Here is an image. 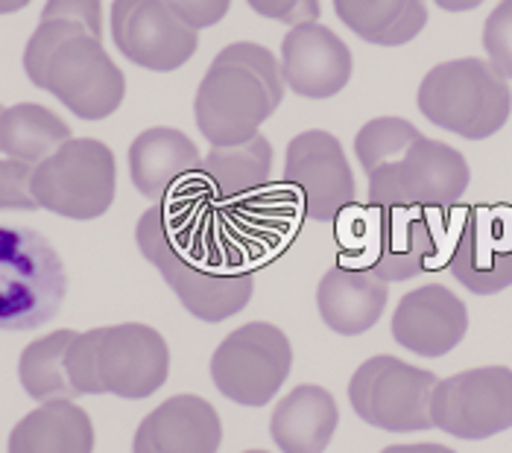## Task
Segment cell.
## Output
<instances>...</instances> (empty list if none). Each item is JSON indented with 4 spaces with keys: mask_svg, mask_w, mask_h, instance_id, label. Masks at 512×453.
Instances as JSON below:
<instances>
[{
    "mask_svg": "<svg viewBox=\"0 0 512 453\" xmlns=\"http://www.w3.org/2000/svg\"><path fill=\"white\" fill-rule=\"evenodd\" d=\"M33 0H0V15H12V12H21L24 6H30Z\"/></svg>",
    "mask_w": 512,
    "mask_h": 453,
    "instance_id": "34",
    "label": "cell"
},
{
    "mask_svg": "<svg viewBox=\"0 0 512 453\" xmlns=\"http://www.w3.org/2000/svg\"><path fill=\"white\" fill-rule=\"evenodd\" d=\"M249 6L270 21H281L290 27H302V24H316L322 6L319 0H249Z\"/></svg>",
    "mask_w": 512,
    "mask_h": 453,
    "instance_id": "30",
    "label": "cell"
},
{
    "mask_svg": "<svg viewBox=\"0 0 512 453\" xmlns=\"http://www.w3.org/2000/svg\"><path fill=\"white\" fill-rule=\"evenodd\" d=\"M273 158V144L264 135H255L237 147H211L202 164L205 185L217 193V199H246L270 182Z\"/></svg>",
    "mask_w": 512,
    "mask_h": 453,
    "instance_id": "24",
    "label": "cell"
},
{
    "mask_svg": "<svg viewBox=\"0 0 512 453\" xmlns=\"http://www.w3.org/2000/svg\"><path fill=\"white\" fill-rule=\"evenodd\" d=\"M68 296V272L53 243L27 226L0 223V331H36Z\"/></svg>",
    "mask_w": 512,
    "mask_h": 453,
    "instance_id": "6",
    "label": "cell"
},
{
    "mask_svg": "<svg viewBox=\"0 0 512 453\" xmlns=\"http://www.w3.org/2000/svg\"><path fill=\"white\" fill-rule=\"evenodd\" d=\"M436 375L398 357L381 354L366 360L349 380V401L357 418L390 433L431 430Z\"/></svg>",
    "mask_w": 512,
    "mask_h": 453,
    "instance_id": "10",
    "label": "cell"
},
{
    "mask_svg": "<svg viewBox=\"0 0 512 453\" xmlns=\"http://www.w3.org/2000/svg\"><path fill=\"white\" fill-rule=\"evenodd\" d=\"M387 299H390L387 281H381L369 269L340 264V261L322 275L316 290L322 322L343 337H357L375 328L387 310Z\"/></svg>",
    "mask_w": 512,
    "mask_h": 453,
    "instance_id": "20",
    "label": "cell"
},
{
    "mask_svg": "<svg viewBox=\"0 0 512 453\" xmlns=\"http://www.w3.org/2000/svg\"><path fill=\"white\" fill-rule=\"evenodd\" d=\"M483 50L489 65L501 76L512 79V0H501L483 27Z\"/></svg>",
    "mask_w": 512,
    "mask_h": 453,
    "instance_id": "28",
    "label": "cell"
},
{
    "mask_svg": "<svg viewBox=\"0 0 512 453\" xmlns=\"http://www.w3.org/2000/svg\"><path fill=\"white\" fill-rule=\"evenodd\" d=\"M68 141L71 126L39 103H18L0 114V152L6 158L39 167Z\"/></svg>",
    "mask_w": 512,
    "mask_h": 453,
    "instance_id": "25",
    "label": "cell"
},
{
    "mask_svg": "<svg viewBox=\"0 0 512 453\" xmlns=\"http://www.w3.org/2000/svg\"><path fill=\"white\" fill-rule=\"evenodd\" d=\"M191 27L197 30H205V27H214L220 24L229 9H232V0H170Z\"/></svg>",
    "mask_w": 512,
    "mask_h": 453,
    "instance_id": "31",
    "label": "cell"
},
{
    "mask_svg": "<svg viewBox=\"0 0 512 453\" xmlns=\"http://www.w3.org/2000/svg\"><path fill=\"white\" fill-rule=\"evenodd\" d=\"M284 185L299 196L308 220L337 223L357 205V185L343 144L322 129H308L287 144Z\"/></svg>",
    "mask_w": 512,
    "mask_h": 453,
    "instance_id": "12",
    "label": "cell"
},
{
    "mask_svg": "<svg viewBox=\"0 0 512 453\" xmlns=\"http://www.w3.org/2000/svg\"><path fill=\"white\" fill-rule=\"evenodd\" d=\"M340 410L328 389L302 383L278 401L270 418L273 442L284 453H322L337 430Z\"/></svg>",
    "mask_w": 512,
    "mask_h": 453,
    "instance_id": "21",
    "label": "cell"
},
{
    "mask_svg": "<svg viewBox=\"0 0 512 453\" xmlns=\"http://www.w3.org/2000/svg\"><path fill=\"white\" fill-rule=\"evenodd\" d=\"M419 112L466 141L492 138L512 112V91L483 59H454L431 68L419 85Z\"/></svg>",
    "mask_w": 512,
    "mask_h": 453,
    "instance_id": "7",
    "label": "cell"
},
{
    "mask_svg": "<svg viewBox=\"0 0 512 453\" xmlns=\"http://www.w3.org/2000/svg\"><path fill=\"white\" fill-rule=\"evenodd\" d=\"M135 240L141 255L173 287L179 302L199 322H226L237 316L255 290L249 269L229 255L199 205L161 202L141 214Z\"/></svg>",
    "mask_w": 512,
    "mask_h": 453,
    "instance_id": "1",
    "label": "cell"
},
{
    "mask_svg": "<svg viewBox=\"0 0 512 453\" xmlns=\"http://www.w3.org/2000/svg\"><path fill=\"white\" fill-rule=\"evenodd\" d=\"M36 167L3 158L0 161V211H39V199L33 193Z\"/></svg>",
    "mask_w": 512,
    "mask_h": 453,
    "instance_id": "29",
    "label": "cell"
},
{
    "mask_svg": "<svg viewBox=\"0 0 512 453\" xmlns=\"http://www.w3.org/2000/svg\"><path fill=\"white\" fill-rule=\"evenodd\" d=\"M71 378L79 395L141 401L170 378V348L156 328L141 322L94 328L71 345Z\"/></svg>",
    "mask_w": 512,
    "mask_h": 453,
    "instance_id": "5",
    "label": "cell"
},
{
    "mask_svg": "<svg viewBox=\"0 0 512 453\" xmlns=\"http://www.w3.org/2000/svg\"><path fill=\"white\" fill-rule=\"evenodd\" d=\"M118 190L115 152L94 138H71L33 173V193L39 208L68 220L103 217Z\"/></svg>",
    "mask_w": 512,
    "mask_h": 453,
    "instance_id": "9",
    "label": "cell"
},
{
    "mask_svg": "<svg viewBox=\"0 0 512 453\" xmlns=\"http://www.w3.org/2000/svg\"><path fill=\"white\" fill-rule=\"evenodd\" d=\"M243 453H270V451H243Z\"/></svg>",
    "mask_w": 512,
    "mask_h": 453,
    "instance_id": "35",
    "label": "cell"
},
{
    "mask_svg": "<svg viewBox=\"0 0 512 453\" xmlns=\"http://www.w3.org/2000/svg\"><path fill=\"white\" fill-rule=\"evenodd\" d=\"M293 366L287 334L270 322H249L232 331L211 357L214 386L235 404L264 407L278 395Z\"/></svg>",
    "mask_w": 512,
    "mask_h": 453,
    "instance_id": "11",
    "label": "cell"
},
{
    "mask_svg": "<svg viewBox=\"0 0 512 453\" xmlns=\"http://www.w3.org/2000/svg\"><path fill=\"white\" fill-rule=\"evenodd\" d=\"M0 114H3V106H0Z\"/></svg>",
    "mask_w": 512,
    "mask_h": 453,
    "instance_id": "36",
    "label": "cell"
},
{
    "mask_svg": "<svg viewBox=\"0 0 512 453\" xmlns=\"http://www.w3.org/2000/svg\"><path fill=\"white\" fill-rule=\"evenodd\" d=\"M434 3L445 12H472L483 0H434Z\"/></svg>",
    "mask_w": 512,
    "mask_h": 453,
    "instance_id": "33",
    "label": "cell"
},
{
    "mask_svg": "<svg viewBox=\"0 0 512 453\" xmlns=\"http://www.w3.org/2000/svg\"><path fill=\"white\" fill-rule=\"evenodd\" d=\"M419 129L404 117H375L369 120L355 138V155L363 173H372L378 164L393 158Z\"/></svg>",
    "mask_w": 512,
    "mask_h": 453,
    "instance_id": "27",
    "label": "cell"
},
{
    "mask_svg": "<svg viewBox=\"0 0 512 453\" xmlns=\"http://www.w3.org/2000/svg\"><path fill=\"white\" fill-rule=\"evenodd\" d=\"M352 50L322 24L293 27L281 41V74L293 94L308 100L337 97L352 79Z\"/></svg>",
    "mask_w": 512,
    "mask_h": 453,
    "instance_id": "16",
    "label": "cell"
},
{
    "mask_svg": "<svg viewBox=\"0 0 512 453\" xmlns=\"http://www.w3.org/2000/svg\"><path fill=\"white\" fill-rule=\"evenodd\" d=\"M451 275L474 296H495L512 287V208L477 205L460 211L451 234Z\"/></svg>",
    "mask_w": 512,
    "mask_h": 453,
    "instance_id": "15",
    "label": "cell"
},
{
    "mask_svg": "<svg viewBox=\"0 0 512 453\" xmlns=\"http://www.w3.org/2000/svg\"><path fill=\"white\" fill-rule=\"evenodd\" d=\"M469 331V310L448 287L428 284L407 293L393 313V337L419 357L454 351Z\"/></svg>",
    "mask_w": 512,
    "mask_h": 453,
    "instance_id": "17",
    "label": "cell"
},
{
    "mask_svg": "<svg viewBox=\"0 0 512 453\" xmlns=\"http://www.w3.org/2000/svg\"><path fill=\"white\" fill-rule=\"evenodd\" d=\"M199 30L170 0H115L112 41L120 53L147 71H179L194 59Z\"/></svg>",
    "mask_w": 512,
    "mask_h": 453,
    "instance_id": "14",
    "label": "cell"
},
{
    "mask_svg": "<svg viewBox=\"0 0 512 453\" xmlns=\"http://www.w3.org/2000/svg\"><path fill=\"white\" fill-rule=\"evenodd\" d=\"M24 71L82 120H106L126 97V76L103 47L100 0H47Z\"/></svg>",
    "mask_w": 512,
    "mask_h": 453,
    "instance_id": "2",
    "label": "cell"
},
{
    "mask_svg": "<svg viewBox=\"0 0 512 453\" xmlns=\"http://www.w3.org/2000/svg\"><path fill=\"white\" fill-rule=\"evenodd\" d=\"M434 427L454 439L480 442L512 427V369L483 366L436 383Z\"/></svg>",
    "mask_w": 512,
    "mask_h": 453,
    "instance_id": "13",
    "label": "cell"
},
{
    "mask_svg": "<svg viewBox=\"0 0 512 453\" xmlns=\"http://www.w3.org/2000/svg\"><path fill=\"white\" fill-rule=\"evenodd\" d=\"M284 100L281 65L264 44L223 47L199 82L197 126L211 147H237L258 135Z\"/></svg>",
    "mask_w": 512,
    "mask_h": 453,
    "instance_id": "4",
    "label": "cell"
},
{
    "mask_svg": "<svg viewBox=\"0 0 512 453\" xmlns=\"http://www.w3.org/2000/svg\"><path fill=\"white\" fill-rule=\"evenodd\" d=\"M202 167L197 144L170 126H156L141 132L129 147V176L138 193L150 202H173L188 179Z\"/></svg>",
    "mask_w": 512,
    "mask_h": 453,
    "instance_id": "19",
    "label": "cell"
},
{
    "mask_svg": "<svg viewBox=\"0 0 512 453\" xmlns=\"http://www.w3.org/2000/svg\"><path fill=\"white\" fill-rule=\"evenodd\" d=\"M369 179V208H428L445 211L469 188L463 152L416 132L393 158L378 164Z\"/></svg>",
    "mask_w": 512,
    "mask_h": 453,
    "instance_id": "8",
    "label": "cell"
},
{
    "mask_svg": "<svg viewBox=\"0 0 512 453\" xmlns=\"http://www.w3.org/2000/svg\"><path fill=\"white\" fill-rule=\"evenodd\" d=\"M9 453H94L91 416L74 401H50L9 433Z\"/></svg>",
    "mask_w": 512,
    "mask_h": 453,
    "instance_id": "22",
    "label": "cell"
},
{
    "mask_svg": "<svg viewBox=\"0 0 512 453\" xmlns=\"http://www.w3.org/2000/svg\"><path fill=\"white\" fill-rule=\"evenodd\" d=\"M334 12L357 38L378 47H401L428 24L425 0H334Z\"/></svg>",
    "mask_w": 512,
    "mask_h": 453,
    "instance_id": "23",
    "label": "cell"
},
{
    "mask_svg": "<svg viewBox=\"0 0 512 453\" xmlns=\"http://www.w3.org/2000/svg\"><path fill=\"white\" fill-rule=\"evenodd\" d=\"M381 453H454L445 445H390Z\"/></svg>",
    "mask_w": 512,
    "mask_h": 453,
    "instance_id": "32",
    "label": "cell"
},
{
    "mask_svg": "<svg viewBox=\"0 0 512 453\" xmlns=\"http://www.w3.org/2000/svg\"><path fill=\"white\" fill-rule=\"evenodd\" d=\"M77 337V331H53L24 348L18 363V378L24 383L27 395L36 398L39 404L79 398L71 378V345L77 342Z\"/></svg>",
    "mask_w": 512,
    "mask_h": 453,
    "instance_id": "26",
    "label": "cell"
},
{
    "mask_svg": "<svg viewBox=\"0 0 512 453\" xmlns=\"http://www.w3.org/2000/svg\"><path fill=\"white\" fill-rule=\"evenodd\" d=\"M220 413L199 395H173L135 430L132 453H217Z\"/></svg>",
    "mask_w": 512,
    "mask_h": 453,
    "instance_id": "18",
    "label": "cell"
},
{
    "mask_svg": "<svg viewBox=\"0 0 512 453\" xmlns=\"http://www.w3.org/2000/svg\"><path fill=\"white\" fill-rule=\"evenodd\" d=\"M454 226L428 208H363L337 220L340 264L360 266L381 281H410L428 269L448 266Z\"/></svg>",
    "mask_w": 512,
    "mask_h": 453,
    "instance_id": "3",
    "label": "cell"
}]
</instances>
